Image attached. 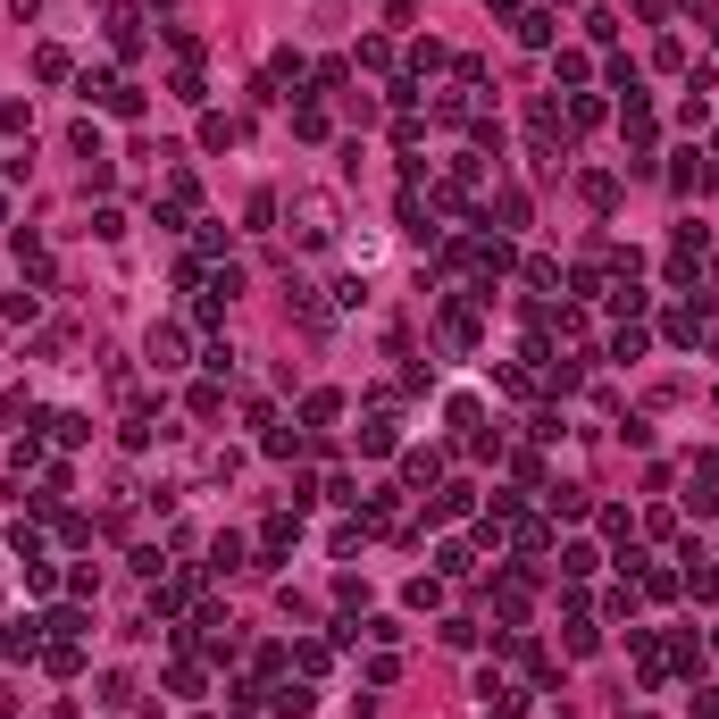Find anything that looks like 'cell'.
<instances>
[{"label":"cell","mask_w":719,"mask_h":719,"mask_svg":"<svg viewBox=\"0 0 719 719\" xmlns=\"http://www.w3.org/2000/svg\"><path fill=\"white\" fill-rule=\"evenodd\" d=\"M594 569H602L594 544H569V552H561V577H594Z\"/></svg>","instance_id":"e575fe53"},{"label":"cell","mask_w":719,"mask_h":719,"mask_svg":"<svg viewBox=\"0 0 719 719\" xmlns=\"http://www.w3.org/2000/svg\"><path fill=\"white\" fill-rule=\"evenodd\" d=\"M703 176H711V168H703V151H678V168H669V184H678V193H694Z\"/></svg>","instance_id":"1f68e13d"},{"label":"cell","mask_w":719,"mask_h":719,"mask_svg":"<svg viewBox=\"0 0 719 719\" xmlns=\"http://www.w3.org/2000/svg\"><path fill=\"white\" fill-rule=\"evenodd\" d=\"M9 9H17V17H34V9H42V0H9Z\"/></svg>","instance_id":"11a10c76"},{"label":"cell","mask_w":719,"mask_h":719,"mask_svg":"<svg viewBox=\"0 0 719 719\" xmlns=\"http://www.w3.org/2000/svg\"><path fill=\"white\" fill-rule=\"evenodd\" d=\"M51 435H59L67 452H76V444H92V419H84V410H59V419H51Z\"/></svg>","instance_id":"4316f807"},{"label":"cell","mask_w":719,"mask_h":719,"mask_svg":"<svg viewBox=\"0 0 719 719\" xmlns=\"http://www.w3.org/2000/svg\"><path fill=\"white\" fill-rule=\"evenodd\" d=\"M293 544H301V510H276V519L260 527V561H285Z\"/></svg>","instance_id":"52a82bcc"},{"label":"cell","mask_w":719,"mask_h":719,"mask_svg":"<svg viewBox=\"0 0 719 719\" xmlns=\"http://www.w3.org/2000/svg\"><path fill=\"white\" fill-rule=\"evenodd\" d=\"M9 552H17V561H42V527L17 519V527H9Z\"/></svg>","instance_id":"8d00e7d4"},{"label":"cell","mask_w":719,"mask_h":719,"mask_svg":"<svg viewBox=\"0 0 719 719\" xmlns=\"http://www.w3.org/2000/svg\"><path fill=\"white\" fill-rule=\"evenodd\" d=\"M0 218H9V193H0Z\"/></svg>","instance_id":"9f6ffc18"},{"label":"cell","mask_w":719,"mask_h":719,"mask_svg":"<svg viewBox=\"0 0 719 719\" xmlns=\"http://www.w3.org/2000/svg\"><path fill=\"white\" fill-rule=\"evenodd\" d=\"M477 703L494 711V719H519V711H527V686H510V678H494V669H477Z\"/></svg>","instance_id":"5b68a950"},{"label":"cell","mask_w":719,"mask_h":719,"mask_svg":"<svg viewBox=\"0 0 719 719\" xmlns=\"http://www.w3.org/2000/svg\"><path fill=\"white\" fill-rule=\"evenodd\" d=\"M510 34H519L527 51H552V9H527V17H510Z\"/></svg>","instance_id":"5bb4252c"},{"label":"cell","mask_w":719,"mask_h":719,"mask_svg":"<svg viewBox=\"0 0 719 719\" xmlns=\"http://www.w3.org/2000/svg\"><path fill=\"white\" fill-rule=\"evenodd\" d=\"M151 427H159L151 410H126V427H118V444H126V452H151Z\"/></svg>","instance_id":"83f0119b"},{"label":"cell","mask_w":719,"mask_h":719,"mask_svg":"<svg viewBox=\"0 0 719 719\" xmlns=\"http://www.w3.org/2000/svg\"><path fill=\"white\" fill-rule=\"evenodd\" d=\"M335 235H343V201L318 193V184H301V193H293V243L301 251H327Z\"/></svg>","instance_id":"6da1fadb"},{"label":"cell","mask_w":719,"mask_h":719,"mask_svg":"<svg viewBox=\"0 0 719 719\" xmlns=\"http://www.w3.org/2000/svg\"><path fill=\"white\" fill-rule=\"evenodd\" d=\"M101 703H109V711L134 703V678H126V669H109V678H101Z\"/></svg>","instance_id":"ab89813d"},{"label":"cell","mask_w":719,"mask_h":719,"mask_svg":"<svg viewBox=\"0 0 719 719\" xmlns=\"http://www.w3.org/2000/svg\"><path fill=\"white\" fill-rule=\"evenodd\" d=\"M577 193H586L594 210H611V201H619V176H611V168H586V176H577Z\"/></svg>","instance_id":"ffe728a7"},{"label":"cell","mask_w":719,"mask_h":719,"mask_svg":"<svg viewBox=\"0 0 719 719\" xmlns=\"http://www.w3.org/2000/svg\"><path fill=\"white\" fill-rule=\"evenodd\" d=\"M109 42L118 59H143V9H109Z\"/></svg>","instance_id":"8fae6325"},{"label":"cell","mask_w":719,"mask_h":719,"mask_svg":"<svg viewBox=\"0 0 719 719\" xmlns=\"http://www.w3.org/2000/svg\"><path fill=\"white\" fill-rule=\"evenodd\" d=\"M485 9H494V17H527V0H485Z\"/></svg>","instance_id":"db71d44e"},{"label":"cell","mask_w":719,"mask_h":719,"mask_svg":"<svg viewBox=\"0 0 719 719\" xmlns=\"http://www.w3.org/2000/svg\"><path fill=\"white\" fill-rule=\"evenodd\" d=\"M184 410H193V419H218V410H226V385H218V377L193 385V393H184Z\"/></svg>","instance_id":"d4e9b609"},{"label":"cell","mask_w":719,"mask_h":719,"mask_svg":"<svg viewBox=\"0 0 719 719\" xmlns=\"http://www.w3.org/2000/svg\"><path fill=\"white\" fill-rule=\"evenodd\" d=\"M469 143L477 151H502V118H469Z\"/></svg>","instance_id":"816d5d0a"},{"label":"cell","mask_w":719,"mask_h":719,"mask_svg":"<svg viewBox=\"0 0 719 719\" xmlns=\"http://www.w3.org/2000/svg\"><path fill=\"white\" fill-rule=\"evenodd\" d=\"M268 84H310V59H301V51H276V59H268Z\"/></svg>","instance_id":"484cf974"},{"label":"cell","mask_w":719,"mask_h":719,"mask_svg":"<svg viewBox=\"0 0 719 719\" xmlns=\"http://www.w3.org/2000/svg\"><path fill=\"white\" fill-rule=\"evenodd\" d=\"M444 602V577H410V611H435Z\"/></svg>","instance_id":"7bdbcfd3"},{"label":"cell","mask_w":719,"mask_h":719,"mask_svg":"<svg viewBox=\"0 0 719 719\" xmlns=\"http://www.w3.org/2000/svg\"><path fill=\"white\" fill-rule=\"evenodd\" d=\"M251 561V536H235V527H226V536H210V561H201V569H210V577H235Z\"/></svg>","instance_id":"9c48e42d"},{"label":"cell","mask_w":719,"mask_h":719,"mask_svg":"<svg viewBox=\"0 0 719 719\" xmlns=\"http://www.w3.org/2000/svg\"><path fill=\"white\" fill-rule=\"evenodd\" d=\"M444 67V42H410V76H435Z\"/></svg>","instance_id":"b9f144b4"},{"label":"cell","mask_w":719,"mask_h":719,"mask_svg":"<svg viewBox=\"0 0 719 719\" xmlns=\"http://www.w3.org/2000/svg\"><path fill=\"white\" fill-rule=\"evenodd\" d=\"M293 318H301V327H327V301H318L310 285H293Z\"/></svg>","instance_id":"d590c367"},{"label":"cell","mask_w":719,"mask_h":719,"mask_svg":"<svg viewBox=\"0 0 719 719\" xmlns=\"http://www.w3.org/2000/svg\"><path fill=\"white\" fill-rule=\"evenodd\" d=\"M168 92H176V101H184V109H201V101H210V84H201V59H184V67H176V84H168Z\"/></svg>","instance_id":"d6986e66"},{"label":"cell","mask_w":719,"mask_h":719,"mask_svg":"<svg viewBox=\"0 0 719 719\" xmlns=\"http://www.w3.org/2000/svg\"><path fill=\"white\" fill-rule=\"evenodd\" d=\"M711 653H719V636H711Z\"/></svg>","instance_id":"6f0895ef"},{"label":"cell","mask_w":719,"mask_h":719,"mask_svg":"<svg viewBox=\"0 0 719 719\" xmlns=\"http://www.w3.org/2000/svg\"><path fill=\"white\" fill-rule=\"evenodd\" d=\"M67 143H76V159H84V168H92V159H109V143H101V126H92V118H84L76 134H67Z\"/></svg>","instance_id":"d6a6232c"},{"label":"cell","mask_w":719,"mask_h":719,"mask_svg":"<svg viewBox=\"0 0 719 719\" xmlns=\"http://www.w3.org/2000/svg\"><path fill=\"white\" fill-rule=\"evenodd\" d=\"M260 452H268V460H293V452H301V427H268Z\"/></svg>","instance_id":"836d02e7"},{"label":"cell","mask_w":719,"mask_h":719,"mask_svg":"<svg viewBox=\"0 0 719 719\" xmlns=\"http://www.w3.org/2000/svg\"><path fill=\"white\" fill-rule=\"evenodd\" d=\"M0 134H34V109L26 101H0Z\"/></svg>","instance_id":"bcb514c9"},{"label":"cell","mask_w":719,"mask_h":719,"mask_svg":"<svg viewBox=\"0 0 719 719\" xmlns=\"http://www.w3.org/2000/svg\"><path fill=\"white\" fill-rule=\"evenodd\" d=\"M402 485L435 494V485H444V452H435V444H410V452H402Z\"/></svg>","instance_id":"8992f818"},{"label":"cell","mask_w":719,"mask_h":719,"mask_svg":"<svg viewBox=\"0 0 719 719\" xmlns=\"http://www.w3.org/2000/svg\"><path fill=\"white\" fill-rule=\"evenodd\" d=\"M602 301H611V310H619V327H628V318H644V301H653V293H636V285H628V276H619V285H611V293H602Z\"/></svg>","instance_id":"cb8c5ba5"},{"label":"cell","mask_w":719,"mask_h":719,"mask_svg":"<svg viewBox=\"0 0 719 719\" xmlns=\"http://www.w3.org/2000/svg\"><path fill=\"white\" fill-rule=\"evenodd\" d=\"M477 510V485H435V510L427 519H469Z\"/></svg>","instance_id":"4fadbf2b"},{"label":"cell","mask_w":719,"mask_h":719,"mask_svg":"<svg viewBox=\"0 0 719 719\" xmlns=\"http://www.w3.org/2000/svg\"><path fill=\"white\" fill-rule=\"evenodd\" d=\"M193 602H201V577H193V569H184V577H151V611H159V619H184Z\"/></svg>","instance_id":"3957f363"},{"label":"cell","mask_w":719,"mask_h":719,"mask_svg":"<svg viewBox=\"0 0 719 719\" xmlns=\"http://www.w3.org/2000/svg\"><path fill=\"white\" fill-rule=\"evenodd\" d=\"M42 669H51V678H76V669H84V644L51 636V644H42Z\"/></svg>","instance_id":"2e32d148"},{"label":"cell","mask_w":719,"mask_h":719,"mask_svg":"<svg viewBox=\"0 0 719 719\" xmlns=\"http://www.w3.org/2000/svg\"><path fill=\"white\" fill-rule=\"evenodd\" d=\"M611 360H644V327H636V318H628V327L611 335Z\"/></svg>","instance_id":"60d3db41"},{"label":"cell","mask_w":719,"mask_h":719,"mask_svg":"<svg viewBox=\"0 0 719 719\" xmlns=\"http://www.w3.org/2000/svg\"><path fill=\"white\" fill-rule=\"evenodd\" d=\"M477 561H469V544H444V552H435V577H469Z\"/></svg>","instance_id":"f35d334b"},{"label":"cell","mask_w":719,"mask_h":719,"mask_svg":"<svg viewBox=\"0 0 719 719\" xmlns=\"http://www.w3.org/2000/svg\"><path fill=\"white\" fill-rule=\"evenodd\" d=\"M335 419H343V393H327V385H318L310 402H301V427H335Z\"/></svg>","instance_id":"ac0fdd59"},{"label":"cell","mask_w":719,"mask_h":719,"mask_svg":"<svg viewBox=\"0 0 719 719\" xmlns=\"http://www.w3.org/2000/svg\"><path fill=\"white\" fill-rule=\"evenodd\" d=\"M67 594H76V602H84V594H101V569L76 561V569H67Z\"/></svg>","instance_id":"681fc988"},{"label":"cell","mask_w":719,"mask_h":719,"mask_svg":"<svg viewBox=\"0 0 719 719\" xmlns=\"http://www.w3.org/2000/svg\"><path fill=\"white\" fill-rule=\"evenodd\" d=\"M327 661H335V653H327L318 636H301V644H293V669H301V678H327Z\"/></svg>","instance_id":"603a6c76"},{"label":"cell","mask_w":719,"mask_h":719,"mask_svg":"<svg viewBox=\"0 0 719 719\" xmlns=\"http://www.w3.org/2000/svg\"><path fill=\"white\" fill-rule=\"evenodd\" d=\"M293 134H301V143H327V109L301 101V109H293Z\"/></svg>","instance_id":"f1b7e54d"},{"label":"cell","mask_w":719,"mask_h":719,"mask_svg":"<svg viewBox=\"0 0 719 719\" xmlns=\"http://www.w3.org/2000/svg\"><path fill=\"white\" fill-rule=\"evenodd\" d=\"M703 327H711V293H686L678 310L661 318V335H669V343H694V335H703Z\"/></svg>","instance_id":"277c9868"},{"label":"cell","mask_w":719,"mask_h":719,"mask_svg":"<svg viewBox=\"0 0 719 719\" xmlns=\"http://www.w3.org/2000/svg\"><path fill=\"white\" fill-rule=\"evenodd\" d=\"M669 661H678L686 678H703V644H694V636H678V644H669Z\"/></svg>","instance_id":"f6af8a7d"},{"label":"cell","mask_w":719,"mask_h":719,"mask_svg":"<svg viewBox=\"0 0 719 719\" xmlns=\"http://www.w3.org/2000/svg\"><path fill=\"white\" fill-rule=\"evenodd\" d=\"M42 636H67V644H84V636H92V619L76 611V602H59V611L42 619Z\"/></svg>","instance_id":"9a60e30c"},{"label":"cell","mask_w":719,"mask_h":719,"mask_svg":"<svg viewBox=\"0 0 719 719\" xmlns=\"http://www.w3.org/2000/svg\"><path fill=\"white\" fill-rule=\"evenodd\" d=\"M243 143V118H218V109H210V118H201V151H235Z\"/></svg>","instance_id":"e0dca14e"},{"label":"cell","mask_w":719,"mask_h":719,"mask_svg":"<svg viewBox=\"0 0 719 719\" xmlns=\"http://www.w3.org/2000/svg\"><path fill=\"white\" fill-rule=\"evenodd\" d=\"M544 510H552V519H586L594 494H586V485H544Z\"/></svg>","instance_id":"7c38bea8"},{"label":"cell","mask_w":719,"mask_h":719,"mask_svg":"<svg viewBox=\"0 0 719 719\" xmlns=\"http://www.w3.org/2000/svg\"><path fill=\"white\" fill-rule=\"evenodd\" d=\"M310 84H318V92H343V84H352V67H343V59H318Z\"/></svg>","instance_id":"74e56055"},{"label":"cell","mask_w":719,"mask_h":719,"mask_svg":"<svg viewBox=\"0 0 719 719\" xmlns=\"http://www.w3.org/2000/svg\"><path fill=\"white\" fill-rule=\"evenodd\" d=\"M360 67H393V42L385 34H360Z\"/></svg>","instance_id":"f907efd6"},{"label":"cell","mask_w":719,"mask_h":719,"mask_svg":"<svg viewBox=\"0 0 719 719\" xmlns=\"http://www.w3.org/2000/svg\"><path fill=\"white\" fill-rule=\"evenodd\" d=\"M268 711H276V719H310V711H318V694H310V686H276V703H268Z\"/></svg>","instance_id":"7402d4cb"},{"label":"cell","mask_w":719,"mask_h":719,"mask_svg":"<svg viewBox=\"0 0 719 719\" xmlns=\"http://www.w3.org/2000/svg\"><path fill=\"white\" fill-rule=\"evenodd\" d=\"M360 452H368V460H385V452H402V419H393V410H377V419L360 427Z\"/></svg>","instance_id":"30bf717a"},{"label":"cell","mask_w":719,"mask_h":719,"mask_svg":"<svg viewBox=\"0 0 719 719\" xmlns=\"http://www.w3.org/2000/svg\"><path fill=\"white\" fill-rule=\"evenodd\" d=\"M92 235H101V243H118V235H126V210H109V201H101V210H92Z\"/></svg>","instance_id":"7dc6e473"},{"label":"cell","mask_w":719,"mask_h":719,"mask_svg":"<svg viewBox=\"0 0 719 719\" xmlns=\"http://www.w3.org/2000/svg\"><path fill=\"white\" fill-rule=\"evenodd\" d=\"M84 101H101L109 118H143V84L109 76V67H92V76H84Z\"/></svg>","instance_id":"7a4b0ae2"},{"label":"cell","mask_w":719,"mask_h":719,"mask_svg":"<svg viewBox=\"0 0 719 719\" xmlns=\"http://www.w3.org/2000/svg\"><path fill=\"white\" fill-rule=\"evenodd\" d=\"M602 628H594V611H569V653H594Z\"/></svg>","instance_id":"4dcf8cb0"},{"label":"cell","mask_w":719,"mask_h":719,"mask_svg":"<svg viewBox=\"0 0 719 719\" xmlns=\"http://www.w3.org/2000/svg\"><path fill=\"white\" fill-rule=\"evenodd\" d=\"M694 719H719V686H694Z\"/></svg>","instance_id":"f5cc1de1"},{"label":"cell","mask_w":719,"mask_h":719,"mask_svg":"<svg viewBox=\"0 0 719 719\" xmlns=\"http://www.w3.org/2000/svg\"><path fill=\"white\" fill-rule=\"evenodd\" d=\"M527 226V193H519V184H502V193H494V210H485V226Z\"/></svg>","instance_id":"44dd1931"},{"label":"cell","mask_w":719,"mask_h":719,"mask_svg":"<svg viewBox=\"0 0 719 719\" xmlns=\"http://www.w3.org/2000/svg\"><path fill=\"white\" fill-rule=\"evenodd\" d=\"M602 611H611V619H636V586H628V577H619V586L602 594Z\"/></svg>","instance_id":"ee69618b"},{"label":"cell","mask_w":719,"mask_h":719,"mask_svg":"<svg viewBox=\"0 0 719 719\" xmlns=\"http://www.w3.org/2000/svg\"><path fill=\"white\" fill-rule=\"evenodd\" d=\"M143 352H151L159 377H176V368H184V327H151V335H143Z\"/></svg>","instance_id":"ba28073f"},{"label":"cell","mask_w":719,"mask_h":719,"mask_svg":"<svg viewBox=\"0 0 719 719\" xmlns=\"http://www.w3.org/2000/svg\"><path fill=\"white\" fill-rule=\"evenodd\" d=\"M193 327H210V335L226 327V301H218V293H201V301H193Z\"/></svg>","instance_id":"c3c4849f"},{"label":"cell","mask_w":719,"mask_h":719,"mask_svg":"<svg viewBox=\"0 0 719 719\" xmlns=\"http://www.w3.org/2000/svg\"><path fill=\"white\" fill-rule=\"evenodd\" d=\"M360 636L377 644V653H393V644H402V619H385V611H377V619H360Z\"/></svg>","instance_id":"f546056e"}]
</instances>
